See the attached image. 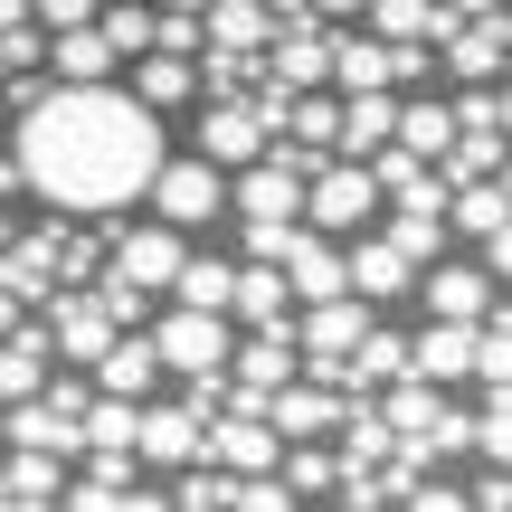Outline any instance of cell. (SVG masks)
Here are the masks:
<instances>
[{
  "mask_svg": "<svg viewBox=\"0 0 512 512\" xmlns=\"http://www.w3.org/2000/svg\"><path fill=\"white\" fill-rule=\"evenodd\" d=\"M19 152V181H29L38 209H67V219H124V209L152 200V181H162L171 162V114L143 105L124 86H67L57 76L48 95H38L19 124H0Z\"/></svg>",
  "mask_w": 512,
  "mask_h": 512,
  "instance_id": "cell-1",
  "label": "cell"
},
{
  "mask_svg": "<svg viewBox=\"0 0 512 512\" xmlns=\"http://www.w3.org/2000/svg\"><path fill=\"white\" fill-rule=\"evenodd\" d=\"M152 342H162L171 380H219V370H238V313L162 304V313H152Z\"/></svg>",
  "mask_w": 512,
  "mask_h": 512,
  "instance_id": "cell-2",
  "label": "cell"
},
{
  "mask_svg": "<svg viewBox=\"0 0 512 512\" xmlns=\"http://www.w3.org/2000/svg\"><path fill=\"white\" fill-rule=\"evenodd\" d=\"M389 219V190L370 162H351V152H332L323 171H313V200H304V228H323V238H361V228Z\"/></svg>",
  "mask_w": 512,
  "mask_h": 512,
  "instance_id": "cell-3",
  "label": "cell"
},
{
  "mask_svg": "<svg viewBox=\"0 0 512 512\" xmlns=\"http://www.w3.org/2000/svg\"><path fill=\"white\" fill-rule=\"evenodd\" d=\"M143 209H152V219H171V228H209V219L238 209V171H219L209 152H171Z\"/></svg>",
  "mask_w": 512,
  "mask_h": 512,
  "instance_id": "cell-4",
  "label": "cell"
},
{
  "mask_svg": "<svg viewBox=\"0 0 512 512\" xmlns=\"http://www.w3.org/2000/svg\"><path fill=\"white\" fill-rule=\"evenodd\" d=\"M370 294H332V304H304V370L332 389H351V351L370 342Z\"/></svg>",
  "mask_w": 512,
  "mask_h": 512,
  "instance_id": "cell-5",
  "label": "cell"
},
{
  "mask_svg": "<svg viewBox=\"0 0 512 512\" xmlns=\"http://www.w3.org/2000/svg\"><path fill=\"white\" fill-rule=\"evenodd\" d=\"M190 133H200L190 152H209L219 171H247V162H266V152H275V124H266V105H256V95H209Z\"/></svg>",
  "mask_w": 512,
  "mask_h": 512,
  "instance_id": "cell-6",
  "label": "cell"
},
{
  "mask_svg": "<svg viewBox=\"0 0 512 512\" xmlns=\"http://www.w3.org/2000/svg\"><path fill=\"white\" fill-rule=\"evenodd\" d=\"M114 228V275H133V285H152L171 304V285H181V266H190V228H171V219H105Z\"/></svg>",
  "mask_w": 512,
  "mask_h": 512,
  "instance_id": "cell-7",
  "label": "cell"
},
{
  "mask_svg": "<svg viewBox=\"0 0 512 512\" xmlns=\"http://www.w3.org/2000/svg\"><path fill=\"white\" fill-rule=\"evenodd\" d=\"M48 342H57V361H105L114 342H124V323H114V304H105V285H57V304H48Z\"/></svg>",
  "mask_w": 512,
  "mask_h": 512,
  "instance_id": "cell-8",
  "label": "cell"
},
{
  "mask_svg": "<svg viewBox=\"0 0 512 512\" xmlns=\"http://www.w3.org/2000/svg\"><path fill=\"white\" fill-rule=\"evenodd\" d=\"M209 456H219V427L190 399H143V465L181 475V465H209Z\"/></svg>",
  "mask_w": 512,
  "mask_h": 512,
  "instance_id": "cell-9",
  "label": "cell"
},
{
  "mask_svg": "<svg viewBox=\"0 0 512 512\" xmlns=\"http://www.w3.org/2000/svg\"><path fill=\"white\" fill-rule=\"evenodd\" d=\"M418 304L437 313V323H484V313L503 304V275L494 266H465V256H437V266L418 275Z\"/></svg>",
  "mask_w": 512,
  "mask_h": 512,
  "instance_id": "cell-10",
  "label": "cell"
},
{
  "mask_svg": "<svg viewBox=\"0 0 512 512\" xmlns=\"http://www.w3.org/2000/svg\"><path fill=\"white\" fill-rule=\"evenodd\" d=\"M285 275H294V304H332V294H361V285H351V238H323V228H294Z\"/></svg>",
  "mask_w": 512,
  "mask_h": 512,
  "instance_id": "cell-11",
  "label": "cell"
},
{
  "mask_svg": "<svg viewBox=\"0 0 512 512\" xmlns=\"http://www.w3.org/2000/svg\"><path fill=\"white\" fill-rule=\"evenodd\" d=\"M418 275H427V266L389 238V228H361V238H351V285H361L370 304H408V294H418Z\"/></svg>",
  "mask_w": 512,
  "mask_h": 512,
  "instance_id": "cell-12",
  "label": "cell"
},
{
  "mask_svg": "<svg viewBox=\"0 0 512 512\" xmlns=\"http://www.w3.org/2000/svg\"><path fill=\"white\" fill-rule=\"evenodd\" d=\"M275 427H285V437H342V418H351V389H332V380H285L275 389V408H266Z\"/></svg>",
  "mask_w": 512,
  "mask_h": 512,
  "instance_id": "cell-13",
  "label": "cell"
},
{
  "mask_svg": "<svg viewBox=\"0 0 512 512\" xmlns=\"http://www.w3.org/2000/svg\"><path fill=\"white\" fill-rule=\"evenodd\" d=\"M475 370H484V323H437V313H427L418 323V380L456 389V380H475Z\"/></svg>",
  "mask_w": 512,
  "mask_h": 512,
  "instance_id": "cell-14",
  "label": "cell"
},
{
  "mask_svg": "<svg viewBox=\"0 0 512 512\" xmlns=\"http://www.w3.org/2000/svg\"><path fill=\"white\" fill-rule=\"evenodd\" d=\"M48 361H57L48 313H29V323H19L10 342H0V399H10V408H19V399H48V380H57Z\"/></svg>",
  "mask_w": 512,
  "mask_h": 512,
  "instance_id": "cell-15",
  "label": "cell"
},
{
  "mask_svg": "<svg viewBox=\"0 0 512 512\" xmlns=\"http://www.w3.org/2000/svg\"><path fill=\"white\" fill-rule=\"evenodd\" d=\"M67 465L76 456H57V446H0V494H19V503H67Z\"/></svg>",
  "mask_w": 512,
  "mask_h": 512,
  "instance_id": "cell-16",
  "label": "cell"
},
{
  "mask_svg": "<svg viewBox=\"0 0 512 512\" xmlns=\"http://www.w3.org/2000/svg\"><path fill=\"white\" fill-rule=\"evenodd\" d=\"M162 380H171V361H162V342H152V332H124V342L95 361V389H114V399H152Z\"/></svg>",
  "mask_w": 512,
  "mask_h": 512,
  "instance_id": "cell-17",
  "label": "cell"
},
{
  "mask_svg": "<svg viewBox=\"0 0 512 512\" xmlns=\"http://www.w3.org/2000/svg\"><path fill=\"white\" fill-rule=\"evenodd\" d=\"M133 95H143V105H200V95H209V67H200V57H171V48H152V57H133Z\"/></svg>",
  "mask_w": 512,
  "mask_h": 512,
  "instance_id": "cell-18",
  "label": "cell"
},
{
  "mask_svg": "<svg viewBox=\"0 0 512 512\" xmlns=\"http://www.w3.org/2000/svg\"><path fill=\"white\" fill-rule=\"evenodd\" d=\"M48 67L67 86H105V76H124V48L105 38V19L95 29H48Z\"/></svg>",
  "mask_w": 512,
  "mask_h": 512,
  "instance_id": "cell-19",
  "label": "cell"
},
{
  "mask_svg": "<svg viewBox=\"0 0 512 512\" xmlns=\"http://www.w3.org/2000/svg\"><path fill=\"white\" fill-rule=\"evenodd\" d=\"M389 238H399L408 256H418V266H437L446 256V238H456V209H437V200H389Z\"/></svg>",
  "mask_w": 512,
  "mask_h": 512,
  "instance_id": "cell-20",
  "label": "cell"
},
{
  "mask_svg": "<svg viewBox=\"0 0 512 512\" xmlns=\"http://www.w3.org/2000/svg\"><path fill=\"white\" fill-rule=\"evenodd\" d=\"M456 95H408L399 105V143L408 152H427V162H446V152H456Z\"/></svg>",
  "mask_w": 512,
  "mask_h": 512,
  "instance_id": "cell-21",
  "label": "cell"
},
{
  "mask_svg": "<svg viewBox=\"0 0 512 512\" xmlns=\"http://www.w3.org/2000/svg\"><path fill=\"white\" fill-rule=\"evenodd\" d=\"M285 484L304 503H332V494H342V437H294L285 446Z\"/></svg>",
  "mask_w": 512,
  "mask_h": 512,
  "instance_id": "cell-22",
  "label": "cell"
},
{
  "mask_svg": "<svg viewBox=\"0 0 512 512\" xmlns=\"http://www.w3.org/2000/svg\"><path fill=\"white\" fill-rule=\"evenodd\" d=\"M171 304H209V313H228V304H238V256L190 247V266H181V285H171Z\"/></svg>",
  "mask_w": 512,
  "mask_h": 512,
  "instance_id": "cell-23",
  "label": "cell"
},
{
  "mask_svg": "<svg viewBox=\"0 0 512 512\" xmlns=\"http://www.w3.org/2000/svg\"><path fill=\"white\" fill-rule=\"evenodd\" d=\"M342 86H313V95H294V114H285V133L294 143H313V152H342Z\"/></svg>",
  "mask_w": 512,
  "mask_h": 512,
  "instance_id": "cell-24",
  "label": "cell"
},
{
  "mask_svg": "<svg viewBox=\"0 0 512 512\" xmlns=\"http://www.w3.org/2000/svg\"><path fill=\"white\" fill-rule=\"evenodd\" d=\"M503 219H512V190H503V171H494V181H465V190H456V238H475V247H484Z\"/></svg>",
  "mask_w": 512,
  "mask_h": 512,
  "instance_id": "cell-25",
  "label": "cell"
},
{
  "mask_svg": "<svg viewBox=\"0 0 512 512\" xmlns=\"http://www.w3.org/2000/svg\"><path fill=\"white\" fill-rule=\"evenodd\" d=\"M238 484H247V475H228V465L209 456V465H181L171 494H181V512H238Z\"/></svg>",
  "mask_w": 512,
  "mask_h": 512,
  "instance_id": "cell-26",
  "label": "cell"
},
{
  "mask_svg": "<svg viewBox=\"0 0 512 512\" xmlns=\"http://www.w3.org/2000/svg\"><path fill=\"white\" fill-rule=\"evenodd\" d=\"M484 399H512V304H494L484 313Z\"/></svg>",
  "mask_w": 512,
  "mask_h": 512,
  "instance_id": "cell-27",
  "label": "cell"
},
{
  "mask_svg": "<svg viewBox=\"0 0 512 512\" xmlns=\"http://www.w3.org/2000/svg\"><path fill=\"white\" fill-rule=\"evenodd\" d=\"M475 456L512 475V399H484V437H475Z\"/></svg>",
  "mask_w": 512,
  "mask_h": 512,
  "instance_id": "cell-28",
  "label": "cell"
},
{
  "mask_svg": "<svg viewBox=\"0 0 512 512\" xmlns=\"http://www.w3.org/2000/svg\"><path fill=\"white\" fill-rule=\"evenodd\" d=\"M238 512H304V494H294L285 475H247L238 484Z\"/></svg>",
  "mask_w": 512,
  "mask_h": 512,
  "instance_id": "cell-29",
  "label": "cell"
},
{
  "mask_svg": "<svg viewBox=\"0 0 512 512\" xmlns=\"http://www.w3.org/2000/svg\"><path fill=\"white\" fill-rule=\"evenodd\" d=\"M399 512H475V484H437V475H427Z\"/></svg>",
  "mask_w": 512,
  "mask_h": 512,
  "instance_id": "cell-30",
  "label": "cell"
},
{
  "mask_svg": "<svg viewBox=\"0 0 512 512\" xmlns=\"http://www.w3.org/2000/svg\"><path fill=\"white\" fill-rule=\"evenodd\" d=\"M105 0H38V29H95Z\"/></svg>",
  "mask_w": 512,
  "mask_h": 512,
  "instance_id": "cell-31",
  "label": "cell"
},
{
  "mask_svg": "<svg viewBox=\"0 0 512 512\" xmlns=\"http://www.w3.org/2000/svg\"><path fill=\"white\" fill-rule=\"evenodd\" d=\"M475 512H512V475H503V465H484V484H475Z\"/></svg>",
  "mask_w": 512,
  "mask_h": 512,
  "instance_id": "cell-32",
  "label": "cell"
},
{
  "mask_svg": "<svg viewBox=\"0 0 512 512\" xmlns=\"http://www.w3.org/2000/svg\"><path fill=\"white\" fill-rule=\"evenodd\" d=\"M332 512H399V503H380L370 484H342V494H332Z\"/></svg>",
  "mask_w": 512,
  "mask_h": 512,
  "instance_id": "cell-33",
  "label": "cell"
},
{
  "mask_svg": "<svg viewBox=\"0 0 512 512\" xmlns=\"http://www.w3.org/2000/svg\"><path fill=\"white\" fill-rule=\"evenodd\" d=\"M484 266H494V275H503V285H512V219L494 228V238H484Z\"/></svg>",
  "mask_w": 512,
  "mask_h": 512,
  "instance_id": "cell-34",
  "label": "cell"
},
{
  "mask_svg": "<svg viewBox=\"0 0 512 512\" xmlns=\"http://www.w3.org/2000/svg\"><path fill=\"white\" fill-rule=\"evenodd\" d=\"M19 209H29V200H0V256H10V247H19V228H29Z\"/></svg>",
  "mask_w": 512,
  "mask_h": 512,
  "instance_id": "cell-35",
  "label": "cell"
},
{
  "mask_svg": "<svg viewBox=\"0 0 512 512\" xmlns=\"http://www.w3.org/2000/svg\"><path fill=\"white\" fill-rule=\"evenodd\" d=\"M124 512H181V494H143V484H133V494H124Z\"/></svg>",
  "mask_w": 512,
  "mask_h": 512,
  "instance_id": "cell-36",
  "label": "cell"
},
{
  "mask_svg": "<svg viewBox=\"0 0 512 512\" xmlns=\"http://www.w3.org/2000/svg\"><path fill=\"white\" fill-rule=\"evenodd\" d=\"M370 0H313V19H361Z\"/></svg>",
  "mask_w": 512,
  "mask_h": 512,
  "instance_id": "cell-37",
  "label": "cell"
},
{
  "mask_svg": "<svg viewBox=\"0 0 512 512\" xmlns=\"http://www.w3.org/2000/svg\"><path fill=\"white\" fill-rule=\"evenodd\" d=\"M503 133H512V76H503Z\"/></svg>",
  "mask_w": 512,
  "mask_h": 512,
  "instance_id": "cell-38",
  "label": "cell"
},
{
  "mask_svg": "<svg viewBox=\"0 0 512 512\" xmlns=\"http://www.w3.org/2000/svg\"><path fill=\"white\" fill-rule=\"evenodd\" d=\"M0 446H10V399H0Z\"/></svg>",
  "mask_w": 512,
  "mask_h": 512,
  "instance_id": "cell-39",
  "label": "cell"
},
{
  "mask_svg": "<svg viewBox=\"0 0 512 512\" xmlns=\"http://www.w3.org/2000/svg\"><path fill=\"white\" fill-rule=\"evenodd\" d=\"M503 190H512V162H503Z\"/></svg>",
  "mask_w": 512,
  "mask_h": 512,
  "instance_id": "cell-40",
  "label": "cell"
}]
</instances>
